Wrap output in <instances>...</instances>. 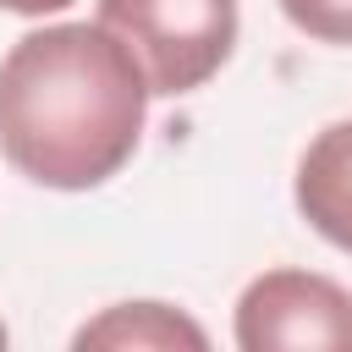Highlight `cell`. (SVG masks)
Wrapping results in <instances>:
<instances>
[{
    "mask_svg": "<svg viewBox=\"0 0 352 352\" xmlns=\"http://www.w3.org/2000/svg\"><path fill=\"white\" fill-rule=\"evenodd\" d=\"M148 116V77L104 22H55L0 60V154L38 187L110 182Z\"/></svg>",
    "mask_w": 352,
    "mask_h": 352,
    "instance_id": "cell-1",
    "label": "cell"
},
{
    "mask_svg": "<svg viewBox=\"0 0 352 352\" xmlns=\"http://www.w3.org/2000/svg\"><path fill=\"white\" fill-rule=\"evenodd\" d=\"M99 22L165 99L204 88L236 50V0H99Z\"/></svg>",
    "mask_w": 352,
    "mask_h": 352,
    "instance_id": "cell-2",
    "label": "cell"
},
{
    "mask_svg": "<svg viewBox=\"0 0 352 352\" xmlns=\"http://www.w3.org/2000/svg\"><path fill=\"white\" fill-rule=\"evenodd\" d=\"M236 346L242 352H280V346L352 352V292L314 270H264L236 297Z\"/></svg>",
    "mask_w": 352,
    "mask_h": 352,
    "instance_id": "cell-3",
    "label": "cell"
},
{
    "mask_svg": "<svg viewBox=\"0 0 352 352\" xmlns=\"http://www.w3.org/2000/svg\"><path fill=\"white\" fill-rule=\"evenodd\" d=\"M297 214L341 253H352V121H330L297 160Z\"/></svg>",
    "mask_w": 352,
    "mask_h": 352,
    "instance_id": "cell-4",
    "label": "cell"
},
{
    "mask_svg": "<svg viewBox=\"0 0 352 352\" xmlns=\"http://www.w3.org/2000/svg\"><path fill=\"white\" fill-rule=\"evenodd\" d=\"M72 346H116V352H165V346H192V352H204L209 346V336H204V324H192L187 314H176L170 302H116V308H104L99 319H88L77 336H72Z\"/></svg>",
    "mask_w": 352,
    "mask_h": 352,
    "instance_id": "cell-5",
    "label": "cell"
},
{
    "mask_svg": "<svg viewBox=\"0 0 352 352\" xmlns=\"http://www.w3.org/2000/svg\"><path fill=\"white\" fill-rule=\"evenodd\" d=\"M286 22L319 44H352V0H275Z\"/></svg>",
    "mask_w": 352,
    "mask_h": 352,
    "instance_id": "cell-6",
    "label": "cell"
},
{
    "mask_svg": "<svg viewBox=\"0 0 352 352\" xmlns=\"http://www.w3.org/2000/svg\"><path fill=\"white\" fill-rule=\"evenodd\" d=\"M6 11H16V16H44V11H66L72 0H0Z\"/></svg>",
    "mask_w": 352,
    "mask_h": 352,
    "instance_id": "cell-7",
    "label": "cell"
},
{
    "mask_svg": "<svg viewBox=\"0 0 352 352\" xmlns=\"http://www.w3.org/2000/svg\"><path fill=\"white\" fill-rule=\"evenodd\" d=\"M0 346H6V324H0Z\"/></svg>",
    "mask_w": 352,
    "mask_h": 352,
    "instance_id": "cell-8",
    "label": "cell"
}]
</instances>
